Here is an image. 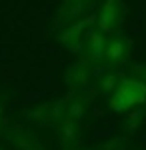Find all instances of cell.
<instances>
[{
    "mask_svg": "<svg viewBox=\"0 0 146 150\" xmlns=\"http://www.w3.org/2000/svg\"><path fill=\"white\" fill-rule=\"evenodd\" d=\"M146 102V82L134 78H122L120 86L114 90L110 98V108L116 112H122L134 104Z\"/></svg>",
    "mask_w": 146,
    "mask_h": 150,
    "instance_id": "1",
    "label": "cell"
},
{
    "mask_svg": "<svg viewBox=\"0 0 146 150\" xmlns=\"http://www.w3.org/2000/svg\"><path fill=\"white\" fill-rule=\"evenodd\" d=\"M122 18V2L120 0H106L98 12V28L104 34H112L118 28Z\"/></svg>",
    "mask_w": 146,
    "mask_h": 150,
    "instance_id": "2",
    "label": "cell"
},
{
    "mask_svg": "<svg viewBox=\"0 0 146 150\" xmlns=\"http://www.w3.org/2000/svg\"><path fill=\"white\" fill-rule=\"evenodd\" d=\"M92 20H94L92 16L84 18V20H76V22L70 24L66 30L60 34V38H58V40H60L62 44H66L68 48H72V50H78V48L82 46V40L86 38V36H84V28H86Z\"/></svg>",
    "mask_w": 146,
    "mask_h": 150,
    "instance_id": "3",
    "label": "cell"
},
{
    "mask_svg": "<svg viewBox=\"0 0 146 150\" xmlns=\"http://www.w3.org/2000/svg\"><path fill=\"white\" fill-rule=\"evenodd\" d=\"M84 42H86V50H88V56L92 60H102L104 58V50H106V38L98 32V30H92L86 34L84 38Z\"/></svg>",
    "mask_w": 146,
    "mask_h": 150,
    "instance_id": "4",
    "label": "cell"
},
{
    "mask_svg": "<svg viewBox=\"0 0 146 150\" xmlns=\"http://www.w3.org/2000/svg\"><path fill=\"white\" fill-rule=\"evenodd\" d=\"M104 58L108 62H120L126 58V42H124L120 36H114L106 42V50H104Z\"/></svg>",
    "mask_w": 146,
    "mask_h": 150,
    "instance_id": "5",
    "label": "cell"
},
{
    "mask_svg": "<svg viewBox=\"0 0 146 150\" xmlns=\"http://www.w3.org/2000/svg\"><path fill=\"white\" fill-rule=\"evenodd\" d=\"M86 4H88V0H64V6H62L60 14H58V20H64V18L72 20V18H76L78 14H82Z\"/></svg>",
    "mask_w": 146,
    "mask_h": 150,
    "instance_id": "6",
    "label": "cell"
},
{
    "mask_svg": "<svg viewBox=\"0 0 146 150\" xmlns=\"http://www.w3.org/2000/svg\"><path fill=\"white\" fill-rule=\"evenodd\" d=\"M68 80L72 86H86L88 84V68L84 66V64H76L74 68H70L68 72Z\"/></svg>",
    "mask_w": 146,
    "mask_h": 150,
    "instance_id": "7",
    "label": "cell"
},
{
    "mask_svg": "<svg viewBox=\"0 0 146 150\" xmlns=\"http://www.w3.org/2000/svg\"><path fill=\"white\" fill-rule=\"evenodd\" d=\"M14 140H16L18 148H22V150H42L40 142L34 138V136H30V134H18Z\"/></svg>",
    "mask_w": 146,
    "mask_h": 150,
    "instance_id": "8",
    "label": "cell"
},
{
    "mask_svg": "<svg viewBox=\"0 0 146 150\" xmlns=\"http://www.w3.org/2000/svg\"><path fill=\"white\" fill-rule=\"evenodd\" d=\"M62 138L70 142V140L76 138V118H72V116H68L64 118V122H62Z\"/></svg>",
    "mask_w": 146,
    "mask_h": 150,
    "instance_id": "9",
    "label": "cell"
},
{
    "mask_svg": "<svg viewBox=\"0 0 146 150\" xmlns=\"http://www.w3.org/2000/svg\"><path fill=\"white\" fill-rule=\"evenodd\" d=\"M120 78H118V76H116V74H108V76H106V78H104V80H102V84H100V90L104 94H110V92H114V90H116V88H118V86H120Z\"/></svg>",
    "mask_w": 146,
    "mask_h": 150,
    "instance_id": "10",
    "label": "cell"
},
{
    "mask_svg": "<svg viewBox=\"0 0 146 150\" xmlns=\"http://www.w3.org/2000/svg\"><path fill=\"white\" fill-rule=\"evenodd\" d=\"M82 114H84V104L80 102V100H76V102L70 104V108H68V116H72V118L78 120Z\"/></svg>",
    "mask_w": 146,
    "mask_h": 150,
    "instance_id": "11",
    "label": "cell"
},
{
    "mask_svg": "<svg viewBox=\"0 0 146 150\" xmlns=\"http://www.w3.org/2000/svg\"><path fill=\"white\" fill-rule=\"evenodd\" d=\"M136 72L142 74V76H144V82H146V68H144V66H136Z\"/></svg>",
    "mask_w": 146,
    "mask_h": 150,
    "instance_id": "12",
    "label": "cell"
}]
</instances>
